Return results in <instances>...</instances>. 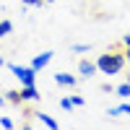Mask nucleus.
<instances>
[{"label":"nucleus","mask_w":130,"mask_h":130,"mask_svg":"<svg viewBox=\"0 0 130 130\" xmlns=\"http://www.w3.org/2000/svg\"><path fill=\"white\" fill-rule=\"evenodd\" d=\"M21 99H39V91L34 89V86H24V89H21Z\"/></svg>","instance_id":"nucleus-4"},{"label":"nucleus","mask_w":130,"mask_h":130,"mask_svg":"<svg viewBox=\"0 0 130 130\" xmlns=\"http://www.w3.org/2000/svg\"><path fill=\"white\" fill-rule=\"evenodd\" d=\"M120 112H127V115H130V104H120V107H115V109H112V115H120Z\"/></svg>","instance_id":"nucleus-11"},{"label":"nucleus","mask_w":130,"mask_h":130,"mask_svg":"<svg viewBox=\"0 0 130 130\" xmlns=\"http://www.w3.org/2000/svg\"><path fill=\"white\" fill-rule=\"evenodd\" d=\"M21 3H24V5H42L44 0H21Z\"/></svg>","instance_id":"nucleus-13"},{"label":"nucleus","mask_w":130,"mask_h":130,"mask_svg":"<svg viewBox=\"0 0 130 130\" xmlns=\"http://www.w3.org/2000/svg\"><path fill=\"white\" fill-rule=\"evenodd\" d=\"M10 29H13V24H10V21H0V37L10 34Z\"/></svg>","instance_id":"nucleus-8"},{"label":"nucleus","mask_w":130,"mask_h":130,"mask_svg":"<svg viewBox=\"0 0 130 130\" xmlns=\"http://www.w3.org/2000/svg\"><path fill=\"white\" fill-rule=\"evenodd\" d=\"M60 107H62V109H70L73 102H70V99H60Z\"/></svg>","instance_id":"nucleus-12"},{"label":"nucleus","mask_w":130,"mask_h":130,"mask_svg":"<svg viewBox=\"0 0 130 130\" xmlns=\"http://www.w3.org/2000/svg\"><path fill=\"white\" fill-rule=\"evenodd\" d=\"M8 99L13 102V104H21V102H24V99H21V91H10V94H8Z\"/></svg>","instance_id":"nucleus-9"},{"label":"nucleus","mask_w":130,"mask_h":130,"mask_svg":"<svg viewBox=\"0 0 130 130\" xmlns=\"http://www.w3.org/2000/svg\"><path fill=\"white\" fill-rule=\"evenodd\" d=\"M55 81H57V83H68V86L75 83V78H73V75H68V73H57V75H55Z\"/></svg>","instance_id":"nucleus-6"},{"label":"nucleus","mask_w":130,"mask_h":130,"mask_svg":"<svg viewBox=\"0 0 130 130\" xmlns=\"http://www.w3.org/2000/svg\"><path fill=\"white\" fill-rule=\"evenodd\" d=\"M0 68H3V57H0Z\"/></svg>","instance_id":"nucleus-17"},{"label":"nucleus","mask_w":130,"mask_h":130,"mask_svg":"<svg viewBox=\"0 0 130 130\" xmlns=\"http://www.w3.org/2000/svg\"><path fill=\"white\" fill-rule=\"evenodd\" d=\"M125 65V55H120V52H104V55H99V60H96V70H102L107 75H115L120 73Z\"/></svg>","instance_id":"nucleus-1"},{"label":"nucleus","mask_w":130,"mask_h":130,"mask_svg":"<svg viewBox=\"0 0 130 130\" xmlns=\"http://www.w3.org/2000/svg\"><path fill=\"white\" fill-rule=\"evenodd\" d=\"M24 130H31V127H29V125H24Z\"/></svg>","instance_id":"nucleus-16"},{"label":"nucleus","mask_w":130,"mask_h":130,"mask_svg":"<svg viewBox=\"0 0 130 130\" xmlns=\"http://www.w3.org/2000/svg\"><path fill=\"white\" fill-rule=\"evenodd\" d=\"M125 44H127V62H130V34H127V39H125Z\"/></svg>","instance_id":"nucleus-15"},{"label":"nucleus","mask_w":130,"mask_h":130,"mask_svg":"<svg viewBox=\"0 0 130 130\" xmlns=\"http://www.w3.org/2000/svg\"><path fill=\"white\" fill-rule=\"evenodd\" d=\"M117 94H120V96H130V83H122V86H117Z\"/></svg>","instance_id":"nucleus-10"},{"label":"nucleus","mask_w":130,"mask_h":130,"mask_svg":"<svg viewBox=\"0 0 130 130\" xmlns=\"http://www.w3.org/2000/svg\"><path fill=\"white\" fill-rule=\"evenodd\" d=\"M10 70L16 73V78L24 83V86H34V75H37V70L31 68V65H29V68H21V65H10Z\"/></svg>","instance_id":"nucleus-2"},{"label":"nucleus","mask_w":130,"mask_h":130,"mask_svg":"<svg viewBox=\"0 0 130 130\" xmlns=\"http://www.w3.org/2000/svg\"><path fill=\"white\" fill-rule=\"evenodd\" d=\"M0 122H3V127H5V130H10V127H13V125H10V120H8V117H0Z\"/></svg>","instance_id":"nucleus-14"},{"label":"nucleus","mask_w":130,"mask_h":130,"mask_svg":"<svg viewBox=\"0 0 130 130\" xmlns=\"http://www.w3.org/2000/svg\"><path fill=\"white\" fill-rule=\"evenodd\" d=\"M78 68H81V73H83V75H91V73L96 70V65H94V62H89V60H81V62H78Z\"/></svg>","instance_id":"nucleus-5"},{"label":"nucleus","mask_w":130,"mask_h":130,"mask_svg":"<svg viewBox=\"0 0 130 130\" xmlns=\"http://www.w3.org/2000/svg\"><path fill=\"white\" fill-rule=\"evenodd\" d=\"M39 120H42V122H44V125H47L50 130H57V122H55V120H52V117H50V115H39Z\"/></svg>","instance_id":"nucleus-7"},{"label":"nucleus","mask_w":130,"mask_h":130,"mask_svg":"<svg viewBox=\"0 0 130 130\" xmlns=\"http://www.w3.org/2000/svg\"><path fill=\"white\" fill-rule=\"evenodd\" d=\"M44 3H47V0H44Z\"/></svg>","instance_id":"nucleus-18"},{"label":"nucleus","mask_w":130,"mask_h":130,"mask_svg":"<svg viewBox=\"0 0 130 130\" xmlns=\"http://www.w3.org/2000/svg\"><path fill=\"white\" fill-rule=\"evenodd\" d=\"M50 60H52V52H42V55H37L34 60H31V68H34V70H39V68H44Z\"/></svg>","instance_id":"nucleus-3"}]
</instances>
